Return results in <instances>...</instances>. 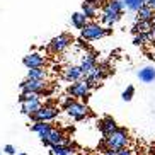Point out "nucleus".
I'll return each mask as SVG.
<instances>
[{
	"mask_svg": "<svg viewBox=\"0 0 155 155\" xmlns=\"http://www.w3.org/2000/svg\"><path fill=\"white\" fill-rule=\"evenodd\" d=\"M128 145H130V137H128L126 128H118L109 137H102L101 140V147H104V150L119 152L128 148Z\"/></svg>",
	"mask_w": 155,
	"mask_h": 155,
	"instance_id": "1",
	"label": "nucleus"
},
{
	"mask_svg": "<svg viewBox=\"0 0 155 155\" xmlns=\"http://www.w3.org/2000/svg\"><path fill=\"white\" fill-rule=\"evenodd\" d=\"M111 34V29H106L104 26H101L99 22H94V21H89V22L80 29V36L82 39H87V41H96V39H101V38Z\"/></svg>",
	"mask_w": 155,
	"mask_h": 155,
	"instance_id": "2",
	"label": "nucleus"
},
{
	"mask_svg": "<svg viewBox=\"0 0 155 155\" xmlns=\"http://www.w3.org/2000/svg\"><path fill=\"white\" fill-rule=\"evenodd\" d=\"M67 92L72 99H84L87 104V99L91 97V85L85 80H78V82H73Z\"/></svg>",
	"mask_w": 155,
	"mask_h": 155,
	"instance_id": "3",
	"label": "nucleus"
},
{
	"mask_svg": "<svg viewBox=\"0 0 155 155\" xmlns=\"http://www.w3.org/2000/svg\"><path fill=\"white\" fill-rule=\"evenodd\" d=\"M58 107L56 106H41V109L38 111L36 114H32V116H29V118L34 121V123H50V121H53V119L58 116Z\"/></svg>",
	"mask_w": 155,
	"mask_h": 155,
	"instance_id": "4",
	"label": "nucleus"
},
{
	"mask_svg": "<svg viewBox=\"0 0 155 155\" xmlns=\"http://www.w3.org/2000/svg\"><path fill=\"white\" fill-rule=\"evenodd\" d=\"M65 113L68 114L72 119H75V121H82V119L87 118V114H89V107H87L85 102L73 101L68 107H65Z\"/></svg>",
	"mask_w": 155,
	"mask_h": 155,
	"instance_id": "5",
	"label": "nucleus"
},
{
	"mask_svg": "<svg viewBox=\"0 0 155 155\" xmlns=\"http://www.w3.org/2000/svg\"><path fill=\"white\" fill-rule=\"evenodd\" d=\"M72 43H73V38L70 34H67V32L58 34V36H55L50 41V51L51 53H63Z\"/></svg>",
	"mask_w": 155,
	"mask_h": 155,
	"instance_id": "6",
	"label": "nucleus"
},
{
	"mask_svg": "<svg viewBox=\"0 0 155 155\" xmlns=\"http://www.w3.org/2000/svg\"><path fill=\"white\" fill-rule=\"evenodd\" d=\"M21 92H34V94H41L46 91V82H39V80H31V78H24L19 84Z\"/></svg>",
	"mask_w": 155,
	"mask_h": 155,
	"instance_id": "7",
	"label": "nucleus"
},
{
	"mask_svg": "<svg viewBox=\"0 0 155 155\" xmlns=\"http://www.w3.org/2000/svg\"><path fill=\"white\" fill-rule=\"evenodd\" d=\"M22 63L28 70H31V68H45L46 60H45V56L39 55V53H29V55H26L22 58Z\"/></svg>",
	"mask_w": 155,
	"mask_h": 155,
	"instance_id": "8",
	"label": "nucleus"
},
{
	"mask_svg": "<svg viewBox=\"0 0 155 155\" xmlns=\"http://www.w3.org/2000/svg\"><path fill=\"white\" fill-rule=\"evenodd\" d=\"M94 67H97V55L96 53H87V55H84L82 61H80V65H78V68H80V72H82L84 77L89 75V73L94 70Z\"/></svg>",
	"mask_w": 155,
	"mask_h": 155,
	"instance_id": "9",
	"label": "nucleus"
},
{
	"mask_svg": "<svg viewBox=\"0 0 155 155\" xmlns=\"http://www.w3.org/2000/svg\"><path fill=\"white\" fill-rule=\"evenodd\" d=\"M119 19H121V14H116L109 7H106V4H102V12H101V22L106 24V26H109L113 28L114 24L118 22Z\"/></svg>",
	"mask_w": 155,
	"mask_h": 155,
	"instance_id": "10",
	"label": "nucleus"
},
{
	"mask_svg": "<svg viewBox=\"0 0 155 155\" xmlns=\"http://www.w3.org/2000/svg\"><path fill=\"white\" fill-rule=\"evenodd\" d=\"M118 128L119 126L116 124V121L111 116H106V118H102L99 121V130L102 131V137H109L111 133H114Z\"/></svg>",
	"mask_w": 155,
	"mask_h": 155,
	"instance_id": "11",
	"label": "nucleus"
},
{
	"mask_svg": "<svg viewBox=\"0 0 155 155\" xmlns=\"http://www.w3.org/2000/svg\"><path fill=\"white\" fill-rule=\"evenodd\" d=\"M41 101H26L21 104V113L26 114V116H32L41 109Z\"/></svg>",
	"mask_w": 155,
	"mask_h": 155,
	"instance_id": "12",
	"label": "nucleus"
},
{
	"mask_svg": "<svg viewBox=\"0 0 155 155\" xmlns=\"http://www.w3.org/2000/svg\"><path fill=\"white\" fill-rule=\"evenodd\" d=\"M104 77H106V72H104V70L101 68V67H94V70H92L89 75H85V78H84V80H85V82L91 85V89H92V87L96 85L99 80H102Z\"/></svg>",
	"mask_w": 155,
	"mask_h": 155,
	"instance_id": "13",
	"label": "nucleus"
},
{
	"mask_svg": "<svg viewBox=\"0 0 155 155\" xmlns=\"http://www.w3.org/2000/svg\"><path fill=\"white\" fill-rule=\"evenodd\" d=\"M51 130H53V124L51 123H32V126H31V131L39 135L41 140H46V137L50 135Z\"/></svg>",
	"mask_w": 155,
	"mask_h": 155,
	"instance_id": "14",
	"label": "nucleus"
},
{
	"mask_svg": "<svg viewBox=\"0 0 155 155\" xmlns=\"http://www.w3.org/2000/svg\"><path fill=\"white\" fill-rule=\"evenodd\" d=\"M63 77L67 82H78V80H84V75L82 72H80V68L78 67H68V68H65V73H63Z\"/></svg>",
	"mask_w": 155,
	"mask_h": 155,
	"instance_id": "15",
	"label": "nucleus"
},
{
	"mask_svg": "<svg viewBox=\"0 0 155 155\" xmlns=\"http://www.w3.org/2000/svg\"><path fill=\"white\" fill-rule=\"evenodd\" d=\"M138 78H140L141 82H145V84H152L155 80V67L153 65L143 67V68L138 72Z\"/></svg>",
	"mask_w": 155,
	"mask_h": 155,
	"instance_id": "16",
	"label": "nucleus"
},
{
	"mask_svg": "<svg viewBox=\"0 0 155 155\" xmlns=\"http://www.w3.org/2000/svg\"><path fill=\"white\" fill-rule=\"evenodd\" d=\"M135 14H137V21H140V22H150L152 17L155 15V10H152L150 7L145 4L141 9H138Z\"/></svg>",
	"mask_w": 155,
	"mask_h": 155,
	"instance_id": "17",
	"label": "nucleus"
},
{
	"mask_svg": "<svg viewBox=\"0 0 155 155\" xmlns=\"http://www.w3.org/2000/svg\"><path fill=\"white\" fill-rule=\"evenodd\" d=\"M46 77H48V72H46L45 68H31V70H28V78H31V80L46 82Z\"/></svg>",
	"mask_w": 155,
	"mask_h": 155,
	"instance_id": "18",
	"label": "nucleus"
},
{
	"mask_svg": "<svg viewBox=\"0 0 155 155\" xmlns=\"http://www.w3.org/2000/svg\"><path fill=\"white\" fill-rule=\"evenodd\" d=\"M50 155H73V147H70V145L50 147Z\"/></svg>",
	"mask_w": 155,
	"mask_h": 155,
	"instance_id": "19",
	"label": "nucleus"
},
{
	"mask_svg": "<svg viewBox=\"0 0 155 155\" xmlns=\"http://www.w3.org/2000/svg\"><path fill=\"white\" fill-rule=\"evenodd\" d=\"M70 21H72V26H73L75 29H82L84 26L89 22V21H87V19L82 15V12H73V14H72V19H70Z\"/></svg>",
	"mask_w": 155,
	"mask_h": 155,
	"instance_id": "20",
	"label": "nucleus"
},
{
	"mask_svg": "<svg viewBox=\"0 0 155 155\" xmlns=\"http://www.w3.org/2000/svg\"><path fill=\"white\" fill-rule=\"evenodd\" d=\"M121 2H123V5L128 10H131V12H137L138 9H141V7L147 4V0H121Z\"/></svg>",
	"mask_w": 155,
	"mask_h": 155,
	"instance_id": "21",
	"label": "nucleus"
},
{
	"mask_svg": "<svg viewBox=\"0 0 155 155\" xmlns=\"http://www.w3.org/2000/svg\"><path fill=\"white\" fill-rule=\"evenodd\" d=\"M106 7H109L113 12L121 14V15H123V12H124V5H123L121 0H107V2H106Z\"/></svg>",
	"mask_w": 155,
	"mask_h": 155,
	"instance_id": "22",
	"label": "nucleus"
},
{
	"mask_svg": "<svg viewBox=\"0 0 155 155\" xmlns=\"http://www.w3.org/2000/svg\"><path fill=\"white\" fill-rule=\"evenodd\" d=\"M150 28H152L150 22H140V21H137L131 29V32L133 34H145V32L150 31Z\"/></svg>",
	"mask_w": 155,
	"mask_h": 155,
	"instance_id": "23",
	"label": "nucleus"
},
{
	"mask_svg": "<svg viewBox=\"0 0 155 155\" xmlns=\"http://www.w3.org/2000/svg\"><path fill=\"white\" fill-rule=\"evenodd\" d=\"M82 15L87 21H94V19L97 17V10L89 7V5H85V4H82Z\"/></svg>",
	"mask_w": 155,
	"mask_h": 155,
	"instance_id": "24",
	"label": "nucleus"
},
{
	"mask_svg": "<svg viewBox=\"0 0 155 155\" xmlns=\"http://www.w3.org/2000/svg\"><path fill=\"white\" fill-rule=\"evenodd\" d=\"M26 101H41V94H34V92H21L19 102L22 104Z\"/></svg>",
	"mask_w": 155,
	"mask_h": 155,
	"instance_id": "25",
	"label": "nucleus"
},
{
	"mask_svg": "<svg viewBox=\"0 0 155 155\" xmlns=\"http://www.w3.org/2000/svg\"><path fill=\"white\" fill-rule=\"evenodd\" d=\"M133 97H135V87H133V85H128L126 89L123 91V94H121V99L126 101V102H130Z\"/></svg>",
	"mask_w": 155,
	"mask_h": 155,
	"instance_id": "26",
	"label": "nucleus"
},
{
	"mask_svg": "<svg viewBox=\"0 0 155 155\" xmlns=\"http://www.w3.org/2000/svg\"><path fill=\"white\" fill-rule=\"evenodd\" d=\"M133 45H135V46H143V45H147V38H145V34H135Z\"/></svg>",
	"mask_w": 155,
	"mask_h": 155,
	"instance_id": "27",
	"label": "nucleus"
},
{
	"mask_svg": "<svg viewBox=\"0 0 155 155\" xmlns=\"http://www.w3.org/2000/svg\"><path fill=\"white\" fill-rule=\"evenodd\" d=\"M102 2L104 0H85V2H82V4L89 5V7H92V9H99V7H102Z\"/></svg>",
	"mask_w": 155,
	"mask_h": 155,
	"instance_id": "28",
	"label": "nucleus"
},
{
	"mask_svg": "<svg viewBox=\"0 0 155 155\" xmlns=\"http://www.w3.org/2000/svg\"><path fill=\"white\" fill-rule=\"evenodd\" d=\"M4 152H5L7 155H15V152H17V150H15L14 145H5V147H4Z\"/></svg>",
	"mask_w": 155,
	"mask_h": 155,
	"instance_id": "29",
	"label": "nucleus"
},
{
	"mask_svg": "<svg viewBox=\"0 0 155 155\" xmlns=\"http://www.w3.org/2000/svg\"><path fill=\"white\" fill-rule=\"evenodd\" d=\"M73 101H75V99H72V97H70V96H67V97H65L63 101H61V104H63V107H68V106L72 104Z\"/></svg>",
	"mask_w": 155,
	"mask_h": 155,
	"instance_id": "30",
	"label": "nucleus"
},
{
	"mask_svg": "<svg viewBox=\"0 0 155 155\" xmlns=\"http://www.w3.org/2000/svg\"><path fill=\"white\" fill-rule=\"evenodd\" d=\"M118 155H133V152L130 150V148H124V150H119Z\"/></svg>",
	"mask_w": 155,
	"mask_h": 155,
	"instance_id": "31",
	"label": "nucleus"
},
{
	"mask_svg": "<svg viewBox=\"0 0 155 155\" xmlns=\"http://www.w3.org/2000/svg\"><path fill=\"white\" fill-rule=\"evenodd\" d=\"M147 5H148L152 10H155V0H147Z\"/></svg>",
	"mask_w": 155,
	"mask_h": 155,
	"instance_id": "32",
	"label": "nucleus"
},
{
	"mask_svg": "<svg viewBox=\"0 0 155 155\" xmlns=\"http://www.w3.org/2000/svg\"><path fill=\"white\" fill-rule=\"evenodd\" d=\"M102 155H118V152H113V150H104Z\"/></svg>",
	"mask_w": 155,
	"mask_h": 155,
	"instance_id": "33",
	"label": "nucleus"
},
{
	"mask_svg": "<svg viewBox=\"0 0 155 155\" xmlns=\"http://www.w3.org/2000/svg\"><path fill=\"white\" fill-rule=\"evenodd\" d=\"M150 31H152V34H153V36H155V24H153V26H152V28H150Z\"/></svg>",
	"mask_w": 155,
	"mask_h": 155,
	"instance_id": "34",
	"label": "nucleus"
},
{
	"mask_svg": "<svg viewBox=\"0 0 155 155\" xmlns=\"http://www.w3.org/2000/svg\"><path fill=\"white\" fill-rule=\"evenodd\" d=\"M153 24H155V15L152 17V21H150V26H153Z\"/></svg>",
	"mask_w": 155,
	"mask_h": 155,
	"instance_id": "35",
	"label": "nucleus"
},
{
	"mask_svg": "<svg viewBox=\"0 0 155 155\" xmlns=\"http://www.w3.org/2000/svg\"><path fill=\"white\" fill-rule=\"evenodd\" d=\"M19 155H28V153H26V152H21V153H19Z\"/></svg>",
	"mask_w": 155,
	"mask_h": 155,
	"instance_id": "36",
	"label": "nucleus"
}]
</instances>
